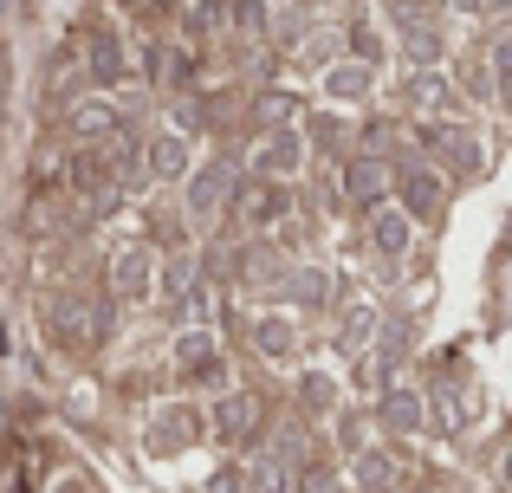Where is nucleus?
Returning a JSON list of instances; mask_svg holds the SVG:
<instances>
[{"label":"nucleus","mask_w":512,"mask_h":493,"mask_svg":"<svg viewBox=\"0 0 512 493\" xmlns=\"http://www.w3.org/2000/svg\"><path fill=\"white\" fill-rule=\"evenodd\" d=\"M188 435H195V416H182V409H169V422H156V448H188Z\"/></svg>","instance_id":"nucleus-8"},{"label":"nucleus","mask_w":512,"mask_h":493,"mask_svg":"<svg viewBox=\"0 0 512 493\" xmlns=\"http://www.w3.org/2000/svg\"><path fill=\"white\" fill-rule=\"evenodd\" d=\"M409 208H402V215H396V208H376V247H383V253H402V247H409Z\"/></svg>","instance_id":"nucleus-2"},{"label":"nucleus","mask_w":512,"mask_h":493,"mask_svg":"<svg viewBox=\"0 0 512 493\" xmlns=\"http://www.w3.org/2000/svg\"><path fill=\"white\" fill-rule=\"evenodd\" d=\"M325 91H331V98H363V91H370V65H357V59H350V65H331V72H325Z\"/></svg>","instance_id":"nucleus-3"},{"label":"nucleus","mask_w":512,"mask_h":493,"mask_svg":"<svg viewBox=\"0 0 512 493\" xmlns=\"http://www.w3.org/2000/svg\"><path fill=\"white\" fill-rule=\"evenodd\" d=\"M402 182H409V189H402V202H409V215H428V208L441 202V189H435L441 176H435V169H409Z\"/></svg>","instance_id":"nucleus-4"},{"label":"nucleus","mask_w":512,"mask_h":493,"mask_svg":"<svg viewBox=\"0 0 512 493\" xmlns=\"http://www.w3.org/2000/svg\"><path fill=\"white\" fill-rule=\"evenodd\" d=\"M292 493H344V481H331V474H299Z\"/></svg>","instance_id":"nucleus-11"},{"label":"nucleus","mask_w":512,"mask_h":493,"mask_svg":"<svg viewBox=\"0 0 512 493\" xmlns=\"http://www.w3.org/2000/svg\"><path fill=\"white\" fill-rule=\"evenodd\" d=\"M253 422H260V403H253L247 390L227 396V403H214V435H221V442H240V435H247Z\"/></svg>","instance_id":"nucleus-1"},{"label":"nucleus","mask_w":512,"mask_h":493,"mask_svg":"<svg viewBox=\"0 0 512 493\" xmlns=\"http://www.w3.org/2000/svg\"><path fill=\"white\" fill-rule=\"evenodd\" d=\"M350 195L357 202H383V163H350Z\"/></svg>","instance_id":"nucleus-7"},{"label":"nucleus","mask_w":512,"mask_h":493,"mask_svg":"<svg viewBox=\"0 0 512 493\" xmlns=\"http://www.w3.org/2000/svg\"><path fill=\"white\" fill-rule=\"evenodd\" d=\"M117 279H124V292H143V279H150V260H143V253H130V260L117 266Z\"/></svg>","instance_id":"nucleus-10"},{"label":"nucleus","mask_w":512,"mask_h":493,"mask_svg":"<svg viewBox=\"0 0 512 493\" xmlns=\"http://www.w3.org/2000/svg\"><path fill=\"white\" fill-rule=\"evenodd\" d=\"M221 202H227V163H214V169L195 176V215H208V208H221Z\"/></svg>","instance_id":"nucleus-6"},{"label":"nucleus","mask_w":512,"mask_h":493,"mask_svg":"<svg viewBox=\"0 0 512 493\" xmlns=\"http://www.w3.org/2000/svg\"><path fill=\"white\" fill-rule=\"evenodd\" d=\"M305 403H312V409H331V383L325 377H305Z\"/></svg>","instance_id":"nucleus-12"},{"label":"nucleus","mask_w":512,"mask_h":493,"mask_svg":"<svg viewBox=\"0 0 512 493\" xmlns=\"http://www.w3.org/2000/svg\"><path fill=\"white\" fill-rule=\"evenodd\" d=\"M383 416L396 422V429H422V403H415V396H389Z\"/></svg>","instance_id":"nucleus-9"},{"label":"nucleus","mask_w":512,"mask_h":493,"mask_svg":"<svg viewBox=\"0 0 512 493\" xmlns=\"http://www.w3.org/2000/svg\"><path fill=\"white\" fill-rule=\"evenodd\" d=\"M150 169H156L163 182H175V176H182V169H188V150H182V137H156V143H150Z\"/></svg>","instance_id":"nucleus-5"},{"label":"nucleus","mask_w":512,"mask_h":493,"mask_svg":"<svg viewBox=\"0 0 512 493\" xmlns=\"http://www.w3.org/2000/svg\"><path fill=\"white\" fill-rule=\"evenodd\" d=\"M487 7H512V0H487Z\"/></svg>","instance_id":"nucleus-13"}]
</instances>
